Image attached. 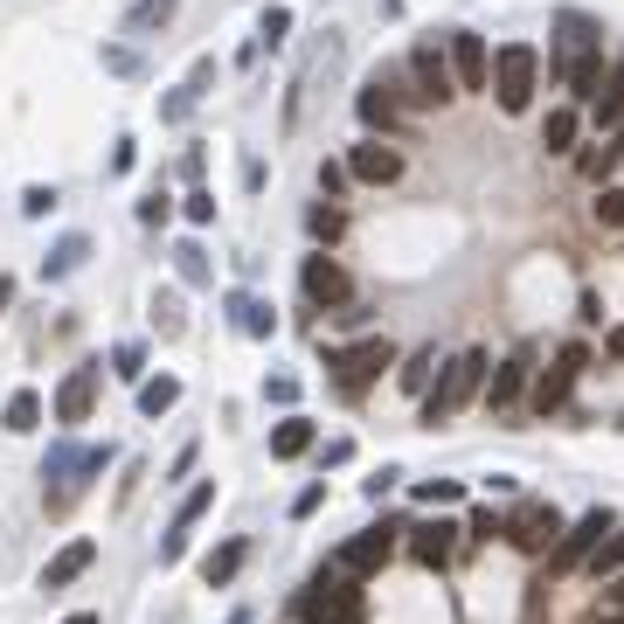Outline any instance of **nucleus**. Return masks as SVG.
<instances>
[{
    "label": "nucleus",
    "mask_w": 624,
    "mask_h": 624,
    "mask_svg": "<svg viewBox=\"0 0 624 624\" xmlns=\"http://www.w3.org/2000/svg\"><path fill=\"white\" fill-rule=\"evenodd\" d=\"M285 35H292V8H264V22H257V56H264V49H285Z\"/></svg>",
    "instance_id": "33"
},
{
    "label": "nucleus",
    "mask_w": 624,
    "mask_h": 624,
    "mask_svg": "<svg viewBox=\"0 0 624 624\" xmlns=\"http://www.w3.org/2000/svg\"><path fill=\"white\" fill-rule=\"evenodd\" d=\"M90 562H98V541H70V548H56L49 555V570H42V590H70Z\"/></svg>",
    "instance_id": "18"
},
{
    "label": "nucleus",
    "mask_w": 624,
    "mask_h": 624,
    "mask_svg": "<svg viewBox=\"0 0 624 624\" xmlns=\"http://www.w3.org/2000/svg\"><path fill=\"white\" fill-rule=\"evenodd\" d=\"M111 465V444H49V458H42V479H56L63 493H77L84 479H98V472Z\"/></svg>",
    "instance_id": "6"
},
{
    "label": "nucleus",
    "mask_w": 624,
    "mask_h": 624,
    "mask_svg": "<svg viewBox=\"0 0 624 624\" xmlns=\"http://www.w3.org/2000/svg\"><path fill=\"white\" fill-rule=\"evenodd\" d=\"M49 208H56V187H28L22 195V216H49Z\"/></svg>",
    "instance_id": "43"
},
{
    "label": "nucleus",
    "mask_w": 624,
    "mask_h": 624,
    "mask_svg": "<svg viewBox=\"0 0 624 624\" xmlns=\"http://www.w3.org/2000/svg\"><path fill=\"white\" fill-rule=\"evenodd\" d=\"M347 174L368 181V187H389V181H403V154H395L389 139H362V146L347 154Z\"/></svg>",
    "instance_id": "15"
},
{
    "label": "nucleus",
    "mask_w": 624,
    "mask_h": 624,
    "mask_svg": "<svg viewBox=\"0 0 624 624\" xmlns=\"http://www.w3.org/2000/svg\"><path fill=\"white\" fill-rule=\"evenodd\" d=\"M319 500H327V486H306V493H298V500H292V514H298V521H306V514H313V506H319Z\"/></svg>",
    "instance_id": "47"
},
{
    "label": "nucleus",
    "mask_w": 624,
    "mask_h": 624,
    "mask_svg": "<svg viewBox=\"0 0 624 624\" xmlns=\"http://www.w3.org/2000/svg\"><path fill=\"white\" fill-rule=\"evenodd\" d=\"M187 222H216V195H208V187H187Z\"/></svg>",
    "instance_id": "41"
},
{
    "label": "nucleus",
    "mask_w": 624,
    "mask_h": 624,
    "mask_svg": "<svg viewBox=\"0 0 624 624\" xmlns=\"http://www.w3.org/2000/svg\"><path fill=\"white\" fill-rule=\"evenodd\" d=\"M208 77H216V63H208V56H201V63H195V70H187V84H181V90H174V98H167V105H160V119H167V125H181V119H187V111H195V98H201V90H208Z\"/></svg>",
    "instance_id": "22"
},
{
    "label": "nucleus",
    "mask_w": 624,
    "mask_h": 624,
    "mask_svg": "<svg viewBox=\"0 0 624 624\" xmlns=\"http://www.w3.org/2000/svg\"><path fill=\"white\" fill-rule=\"evenodd\" d=\"M139 222H167V195H146L139 201Z\"/></svg>",
    "instance_id": "48"
},
{
    "label": "nucleus",
    "mask_w": 624,
    "mask_h": 624,
    "mask_svg": "<svg viewBox=\"0 0 624 624\" xmlns=\"http://www.w3.org/2000/svg\"><path fill=\"white\" fill-rule=\"evenodd\" d=\"M98 382H105V368H70L63 389H56V424H90V409H98Z\"/></svg>",
    "instance_id": "13"
},
{
    "label": "nucleus",
    "mask_w": 624,
    "mask_h": 624,
    "mask_svg": "<svg viewBox=\"0 0 624 624\" xmlns=\"http://www.w3.org/2000/svg\"><path fill=\"white\" fill-rule=\"evenodd\" d=\"M486 375H493V368H486V354H479V347L451 354L444 375H438V382H430V395H424V424H451V416H458L472 395L486 389Z\"/></svg>",
    "instance_id": "2"
},
{
    "label": "nucleus",
    "mask_w": 624,
    "mask_h": 624,
    "mask_svg": "<svg viewBox=\"0 0 624 624\" xmlns=\"http://www.w3.org/2000/svg\"><path fill=\"white\" fill-rule=\"evenodd\" d=\"M264 403L292 409V403H298V382H292V375H271V382H264Z\"/></svg>",
    "instance_id": "42"
},
{
    "label": "nucleus",
    "mask_w": 624,
    "mask_h": 624,
    "mask_svg": "<svg viewBox=\"0 0 624 624\" xmlns=\"http://www.w3.org/2000/svg\"><path fill=\"white\" fill-rule=\"evenodd\" d=\"M395 555V527H362L354 541H340V555H333V576H375L382 562Z\"/></svg>",
    "instance_id": "8"
},
{
    "label": "nucleus",
    "mask_w": 624,
    "mask_h": 624,
    "mask_svg": "<svg viewBox=\"0 0 624 624\" xmlns=\"http://www.w3.org/2000/svg\"><path fill=\"white\" fill-rule=\"evenodd\" d=\"M111 375H119V382H139V375H146V347H139V340H119V347H111Z\"/></svg>",
    "instance_id": "35"
},
{
    "label": "nucleus",
    "mask_w": 624,
    "mask_h": 624,
    "mask_svg": "<svg viewBox=\"0 0 624 624\" xmlns=\"http://www.w3.org/2000/svg\"><path fill=\"white\" fill-rule=\"evenodd\" d=\"M230 327H236L243 340H271V333H278V313L264 306L257 292H230Z\"/></svg>",
    "instance_id": "19"
},
{
    "label": "nucleus",
    "mask_w": 624,
    "mask_h": 624,
    "mask_svg": "<svg viewBox=\"0 0 624 624\" xmlns=\"http://www.w3.org/2000/svg\"><path fill=\"white\" fill-rule=\"evenodd\" d=\"M603 624H624V611H611V617H603Z\"/></svg>",
    "instance_id": "54"
},
{
    "label": "nucleus",
    "mask_w": 624,
    "mask_h": 624,
    "mask_svg": "<svg viewBox=\"0 0 624 624\" xmlns=\"http://www.w3.org/2000/svg\"><path fill=\"white\" fill-rule=\"evenodd\" d=\"M597 125H624V63L611 70V77H603V90H597Z\"/></svg>",
    "instance_id": "29"
},
{
    "label": "nucleus",
    "mask_w": 624,
    "mask_h": 624,
    "mask_svg": "<svg viewBox=\"0 0 624 624\" xmlns=\"http://www.w3.org/2000/svg\"><path fill=\"white\" fill-rule=\"evenodd\" d=\"M576 132H583L576 105H555V111L541 119V146H548V154H576Z\"/></svg>",
    "instance_id": "25"
},
{
    "label": "nucleus",
    "mask_w": 624,
    "mask_h": 624,
    "mask_svg": "<svg viewBox=\"0 0 624 624\" xmlns=\"http://www.w3.org/2000/svg\"><path fill=\"white\" fill-rule=\"evenodd\" d=\"M430 375H444V362H438V347H416L409 362H403V375H395V382H403L409 395H430Z\"/></svg>",
    "instance_id": "28"
},
{
    "label": "nucleus",
    "mask_w": 624,
    "mask_h": 624,
    "mask_svg": "<svg viewBox=\"0 0 624 624\" xmlns=\"http://www.w3.org/2000/svg\"><path fill=\"white\" fill-rule=\"evenodd\" d=\"M535 77H541L535 42H500L493 49V98H500L506 119H521V111L535 105Z\"/></svg>",
    "instance_id": "3"
},
{
    "label": "nucleus",
    "mask_w": 624,
    "mask_h": 624,
    "mask_svg": "<svg viewBox=\"0 0 624 624\" xmlns=\"http://www.w3.org/2000/svg\"><path fill=\"white\" fill-rule=\"evenodd\" d=\"M105 70H119V77H139V56H132V49H105Z\"/></svg>",
    "instance_id": "44"
},
{
    "label": "nucleus",
    "mask_w": 624,
    "mask_h": 624,
    "mask_svg": "<svg viewBox=\"0 0 624 624\" xmlns=\"http://www.w3.org/2000/svg\"><path fill=\"white\" fill-rule=\"evenodd\" d=\"M8 298H14V278H0V313H8Z\"/></svg>",
    "instance_id": "50"
},
{
    "label": "nucleus",
    "mask_w": 624,
    "mask_h": 624,
    "mask_svg": "<svg viewBox=\"0 0 624 624\" xmlns=\"http://www.w3.org/2000/svg\"><path fill=\"white\" fill-rule=\"evenodd\" d=\"M313 438H319V430H313V416H285V424L271 430V458H306Z\"/></svg>",
    "instance_id": "24"
},
{
    "label": "nucleus",
    "mask_w": 624,
    "mask_h": 624,
    "mask_svg": "<svg viewBox=\"0 0 624 624\" xmlns=\"http://www.w3.org/2000/svg\"><path fill=\"white\" fill-rule=\"evenodd\" d=\"M181 14V0H132V14H125V35H154L167 28Z\"/></svg>",
    "instance_id": "27"
},
{
    "label": "nucleus",
    "mask_w": 624,
    "mask_h": 624,
    "mask_svg": "<svg viewBox=\"0 0 624 624\" xmlns=\"http://www.w3.org/2000/svg\"><path fill=\"white\" fill-rule=\"evenodd\" d=\"M555 77L576 105H597L603 90V28L583 8H555Z\"/></svg>",
    "instance_id": "1"
},
{
    "label": "nucleus",
    "mask_w": 624,
    "mask_h": 624,
    "mask_svg": "<svg viewBox=\"0 0 624 624\" xmlns=\"http://www.w3.org/2000/svg\"><path fill=\"white\" fill-rule=\"evenodd\" d=\"M35 424H42V395H35V389H14V395H8V430H35Z\"/></svg>",
    "instance_id": "34"
},
{
    "label": "nucleus",
    "mask_w": 624,
    "mask_h": 624,
    "mask_svg": "<svg viewBox=\"0 0 624 624\" xmlns=\"http://www.w3.org/2000/svg\"><path fill=\"white\" fill-rule=\"evenodd\" d=\"M354 111H362L368 132H395V90H389V77H368L362 98H354Z\"/></svg>",
    "instance_id": "20"
},
{
    "label": "nucleus",
    "mask_w": 624,
    "mask_h": 624,
    "mask_svg": "<svg viewBox=\"0 0 624 624\" xmlns=\"http://www.w3.org/2000/svg\"><path fill=\"white\" fill-rule=\"evenodd\" d=\"M319 187H327V195H340V187H347V167L327 160V167H319Z\"/></svg>",
    "instance_id": "46"
},
{
    "label": "nucleus",
    "mask_w": 624,
    "mask_h": 624,
    "mask_svg": "<svg viewBox=\"0 0 624 624\" xmlns=\"http://www.w3.org/2000/svg\"><path fill=\"white\" fill-rule=\"evenodd\" d=\"M174 271H181L187 292H201L208 278H216V271H208V250H201V243H181V250H174Z\"/></svg>",
    "instance_id": "30"
},
{
    "label": "nucleus",
    "mask_w": 624,
    "mask_h": 624,
    "mask_svg": "<svg viewBox=\"0 0 624 624\" xmlns=\"http://www.w3.org/2000/svg\"><path fill=\"white\" fill-rule=\"evenodd\" d=\"M451 77H458V90H493V49H486V35L451 28Z\"/></svg>",
    "instance_id": "12"
},
{
    "label": "nucleus",
    "mask_w": 624,
    "mask_h": 624,
    "mask_svg": "<svg viewBox=\"0 0 624 624\" xmlns=\"http://www.w3.org/2000/svg\"><path fill=\"white\" fill-rule=\"evenodd\" d=\"M576 167H583V181H597V187H603V174L617 167V146H611V139H597L590 154H576Z\"/></svg>",
    "instance_id": "36"
},
{
    "label": "nucleus",
    "mask_w": 624,
    "mask_h": 624,
    "mask_svg": "<svg viewBox=\"0 0 624 624\" xmlns=\"http://www.w3.org/2000/svg\"><path fill=\"white\" fill-rule=\"evenodd\" d=\"M327 362H333V375H340V389H347V395H362L382 368H395V347H389L382 333H368V340H354V347H333Z\"/></svg>",
    "instance_id": "5"
},
{
    "label": "nucleus",
    "mask_w": 624,
    "mask_h": 624,
    "mask_svg": "<svg viewBox=\"0 0 624 624\" xmlns=\"http://www.w3.org/2000/svg\"><path fill=\"white\" fill-rule=\"evenodd\" d=\"M611 597H617V611H624V576H617V590H611Z\"/></svg>",
    "instance_id": "53"
},
{
    "label": "nucleus",
    "mask_w": 624,
    "mask_h": 624,
    "mask_svg": "<svg viewBox=\"0 0 624 624\" xmlns=\"http://www.w3.org/2000/svg\"><path fill=\"white\" fill-rule=\"evenodd\" d=\"M506 541L527 548V555H541V548H555L562 541V514L548 500H521L514 506V521H506Z\"/></svg>",
    "instance_id": "10"
},
{
    "label": "nucleus",
    "mask_w": 624,
    "mask_h": 624,
    "mask_svg": "<svg viewBox=\"0 0 624 624\" xmlns=\"http://www.w3.org/2000/svg\"><path fill=\"white\" fill-rule=\"evenodd\" d=\"M597 222L603 230H624V187H611V181L597 187Z\"/></svg>",
    "instance_id": "37"
},
{
    "label": "nucleus",
    "mask_w": 624,
    "mask_h": 624,
    "mask_svg": "<svg viewBox=\"0 0 624 624\" xmlns=\"http://www.w3.org/2000/svg\"><path fill=\"white\" fill-rule=\"evenodd\" d=\"M416 500H424V506H458L465 486L458 479H424V486H416Z\"/></svg>",
    "instance_id": "38"
},
{
    "label": "nucleus",
    "mask_w": 624,
    "mask_h": 624,
    "mask_svg": "<svg viewBox=\"0 0 624 624\" xmlns=\"http://www.w3.org/2000/svg\"><path fill=\"white\" fill-rule=\"evenodd\" d=\"M298 285H306V298H313V306H347V298H354V278L340 271V264H333L327 250H319V257H306Z\"/></svg>",
    "instance_id": "14"
},
{
    "label": "nucleus",
    "mask_w": 624,
    "mask_h": 624,
    "mask_svg": "<svg viewBox=\"0 0 624 624\" xmlns=\"http://www.w3.org/2000/svg\"><path fill=\"white\" fill-rule=\"evenodd\" d=\"M243 555H250L243 541H222V548H208V555H201V583H208V590H222V583H230V576L243 570Z\"/></svg>",
    "instance_id": "26"
},
{
    "label": "nucleus",
    "mask_w": 624,
    "mask_h": 624,
    "mask_svg": "<svg viewBox=\"0 0 624 624\" xmlns=\"http://www.w3.org/2000/svg\"><path fill=\"white\" fill-rule=\"evenodd\" d=\"M208 506H216V479H201L195 493H187V500L174 506V527H167V541H160V562H174V555H181V548H187V527H195V521L208 514Z\"/></svg>",
    "instance_id": "16"
},
{
    "label": "nucleus",
    "mask_w": 624,
    "mask_h": 624,
    "mask_svg": "<svg viewBox=\"0 0 624 624\" xmlns=\"http://www.w3.org/2000/svg\"><path fill=\"white\" fill-rule=\"evenodd\" d=\"M409 77H416V105H444V98H458L451 56H444L438 42H416V49H409Z\"/></svg>",
    "instance_id": "9"
},
{
    "label": "nucleus",
    "mask_w": 624,
    "mask_h": 624,
    "mask_svg": "<svg viewBox=\"0 0 624 624\" xmlns=\"http://www.w3.org/2000/svg\"><path fill=\"white\" fill-rule=\"evenodd\" d=\"M409 555L424 562V570H444V562L458 555V527H451V521H424V527H409Z\"/></svg>",
    "instance_id": "17"
},
{
    "label": "nucleus",
    "mask_w": 624,
    "mask_h": 624,
    "mask_svg": "<svg viewBox=\"0 0 624 624\" xmlns=\"http://www.w3.org/2000/svg\"><path fill=\"white\" fill-rule=\"evenodd\" d=\"M63 624H98V617H90V611H77V617H63Z\"/></svg>",
    "instance_id": "52"
},
{
    "label": "nucleus",
    "mask_w": 624,
    "mask_h": 624,
    "mask_svg": "<svg viewBox=\"0 0 624 624\" xmlns=\"http://www.w3.org/2000/svg\"><path fill=\"white\" fill-rule=\"evenodd\" d=\"M603 354H617V362H624V327H617V333H603Z\"/></svg>",
    "instance_id": "49"
},
{
    "label": "nucleus",
    "mask_w": 624,
    "mask_h": 624,
    "mask_svg": "<svg viewBox=\"0 0 624 624\" xmlns=\"http://www.w3.org/2000/svg\"><path fill=\"white\" fill-rule=\"evenodd\" d=\"M611 506H590V514H583L576 527H562V541L555 548H548V570H555V576H570V570H583V562H590L597 555V548H603V535H611Z\"/></svg>",
    "instance_id": "4"
},
{
    "label": "nucleus",
    "mask_w": 624,
    "mask_h": 624,
    "mask_svg": "<svg viewBox=\"0 0 624 624\" xmlns=\"http://www.w3.org/2000/svg\"><path fill=\"white\" fill-rule=\"evenodd\" d=\"M590 576L603 583V576H624V527H611V535H603V548H597V555H590Z\"/></svg>",
    "instance_id": "32"
},
{
    "label": "nucleus",
    "mask_w": 624,
    "mask_h": 624,
    "mask_svg": "<svg viewBox=\"0 0 624 624\" xmlns=\"http://www.w3.org/2000/svg\"><path fill=\"white\" fill-rule=\"evenodd\" d=\"M306 230H313L319 243H333V236H340V208H327V201H319L313 216H306Z\"/></svg>",
    "instance_id": "40"
},
{
    "label": "nucleus",
    "mask_w": 624,
    "mask_h": 624,
    "mask_svg": "<svg viewBox=\"0 0 624 624\" xmlns=\"http://www.w3.org/2000/svg\"><path fill=\"white\" fill-rule=\"evenodd\" d=\"M472 535H479V541H493V535H506V527L493 521V506H479V514H472Z\"/></svg>",
    "instance_id": "45"
},
{
    "label": "nucleus",
    "mask_w": 624,
    "mask_h": 624,
    "mask_svg": "<svg viewBox=\"0 0 624 624\" xmlns=\"http://www.w3.org/2000/svg\"><path fill=\"white\" fill-rule=\"evenodd\" d=\"M181 403V382L174 375H160V382H139V416H167Z\"/></svg>",
    "instance_id": "31"
},
{
    "label": "nucleus",
    "mask_w": 624,
    "mask_h": 624,
    "mask_svg": "<svg viewBox=\"0 0 624 624\" xmlns=\"http://www.w3.org/2000/svg\"><path fill=\"white\" fill-rule=\"evenodd\" d=\"M298 611L313 624H362V590H354L347 576H319L306 597H298Z\"/></svg>",
    "instance_id": "7"
},
{
    "label": "nucleus",
    "mask_w": 624,
    "mask_h": 624,
    "mask_svg": "<svg viewBox=\"0 0 624 624\" xmlns=\"http://www.w3.org/2000/svg\"><path fill=\"white\" fill-rule=\"evenodd\" d=\"M521 389H527V354H506V362H500L493 375H486V403H493V409H506Z\"/></svg>",
    "instance_id": "21"
},
{
    "label": "nucleus",
    "mask_w": 624,
    "mask_h": 624,
    "mask_svg": "<svg viewBox=\"0 0 624 624\" xmlns=\"http://www.w3.org/2000/svg\"><path fill=\"white\" fill-rule=\"evenodd\" d=\"M84 257H90V236H56L49 243V257H42V278H70V271H84Z\"/></svg>",
    "instance_id": "23"
},
{
    "label": "nucleus",
    "mask_w": 624,
    "mask_h": 624,
    "mask_svg": "<svg viewBox=\"0 0 624 624\" xmlns=\"http://www.w3.org/2000/svg\"><path fill=\"white\" fill-rule=\"evenodd\" d=\"M590 368V347H583V340H570V347L555 354V368H541V382H535V409L548 416V409H562L570 403V389H576V375Z\"/></svg>",
    "instance_id": "11"
},
{
    "label": "nucleus",
    "mask_w": 624,
    "mask_h": 624,
    "mask_svg": "<svg viewBox=\"0 0 624 624\" xmlns=\"http://www.w3.org/2000/svg\"><path fill=\"white\" fill-rule=\"evenodd\" d=\"M611 146H617V160H624V125H617V132H611Z\"/></svg>",
    "instance_id": "51"
},
{
    "label": "nucleus",
    "mask_w": 624,
    "mask_h": 624,
    "mask_svg": "<svg viewBox=\"0 0 624 624\" xmlns=\"http://www.w3.org/2000/svg\"><path fill=\"white\" fill-rule=\"evenodd\" d=\"M154 327L160 333H181L187 319H181V292H154Z\"/></svg>",
    "instance_id": "39"
}]
</instances>
